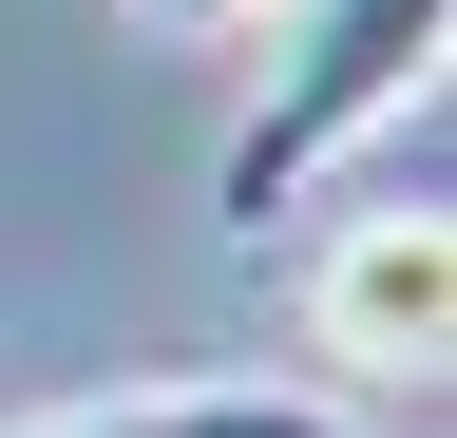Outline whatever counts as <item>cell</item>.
I'll list each match as a JSON object with an SVG mask.
<instances>
[{
    "label": "cell",
    "mask_w": 457,
    "mask_h": 438,
    "mask_svg": "<svg viewBox=\"0 0 457 438\" xmlns=\"http://www.w3.org/2000/svg\"><path fill=\"white\" fill-rule=\"evenodd\" d=\"M438 20L457 0H267V77H248V115L210 153V210L267 248V210H305L362 134L438 115Z\"/></svg>",
    "instance_id": "6da1fadb"
},
{
    "label": "cell",
    "mask_w": 457,
    "mask_h": 438,
    "mask_svg": "<svg viewBox=\"0 0 457 438\" xmlns=\"http://www.w3.org/2000/svg\"><path fill=\"white\" fill-rule=\"evenodd\" d=\"M438 324H457V229H438V210H362V229L305 267V362L362 381V401H420V381H438Z\"/></svg>",
    "instance_id": "7a4b0ae2"
},
{
    "label": "cell",
    "mask_w": 457,
    "mask_h": 438,
    "mask_svg": "<svg viewBox=\"0 0 457 438\" xmlns=\"http://www.w3.org/2000/svg\"><path fill=\"white\" fill-rule=\"evenodd\" d=\"M0 438H343V419L286 401V381H153V401H57V419H0Z\"/></svg>",
    "instance_id": "3957f363"
},
{
    "label": "cell",
    "mask_w": 457,
    "mask_h": 438,
    "mask_svg": "<svg viewBox=\"0 0 457 438\" xmlns=\"http://www.w3.org/2000/svg\"><path fill=\"white\" fill-rule=\"evenodd\" d=\"M134 20H153V38H191V58H210V38H267V0H134Z\"/></svg>",
    "instance_id": "277c9868"
}]
</instances>
